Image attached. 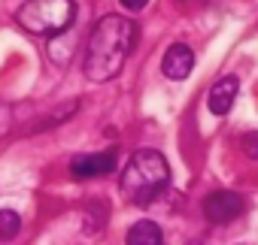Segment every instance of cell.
Returning a JSON list of instances; mask_svg holds the SVG:
<instances>
[{
  "label": "cell",
  "instance_id": "cell-1",
  "mask_svg": "<svg viewBox=\"0 0 258 245\" xmlns=\"http://www.w3.org/2000/svg\"><path fill=\"white\" fill-rule=\"evenodd\" d=\"M137 46V25L124 16H103L88 37L82 73L91 82H109L127 64V55Z\"/></svg>",
  "mask_w": 258,
  "mask_h": 245
},
{
  "label": "cell",
  "instance_id": "cell-2",
  "mask_svg": "<svg viewBox=\"0 0 258 245\" xmlns=\"http://www.w3.org/2000/svg\"><path fill=\"white\" fill-rule=\"evenodd\" d=\"M170 185V167L167 158L155 149H140L131 161H127L121 173V197L134 206H149L155 197H161Z\"/></svg>",
  "mask_w": 258,
  "mask_h": 245
},
{
  "label": "cell",
  "instance_id": "cell-3",
  "mask_svg": "<svg viewBox=\"0 0 258 245\" xmlns=\"http://www.w3.org/2000/svg\"><path fill=\"white\" fill-rule=\"evenodd\" d=\"M73 19H76L73 0H28L16 13V22L37 37H58L70 31Z\"/></svg>",
  "mask_w": 258,
  "mask_h": 245
},
{
  "label": "cell",
  "instance_id": "cell-4",
  "mask_svg": "<svg viewBox=\"0 0 258 245\" xmlns=\"http://www.w3.org/2000/svg\"><path fill=\"white\" fill-rule=\"evenodd\" d=\"M115 161H118V152L109 149V152H91V155H76L70 161V176L76 182H85V179H100L106 173L115 170Z\"/></svg>",
  "mask_w": 258,
  "mask_h": 245
},
{
  "label": "cell",
  "instance_id": "cell-5",
  "mask_svg": "<svg viewBox=\"0 0 258 245\" xmlns=\"http://www.w3.org/2000/svg\"><path fill=\"white\" fill-rule=\"evenodd\" d=\"M243 212H246V200L234 191H216L204 200V215L213 224H228V221L240 218Z\"/></svg>",
  "mask_w": 258,
  "mask_h": 245
},
{
  "label": "cell",
  "instance_id": "cell-6",
  "mask_svg": "<svg viewBox=\"0 0 258 245\" xmlns=\"http://www.w3.org/2000/svg\"><path fill=\"white\" fill-rule=\"evenodd\" d=\"M195 70V52L185 46V43H173L167 52H164V61H161V73L173 82H182L188 73Z\"/></svg>",
  "mask_w": 258,
  "mask_h": 245
},
{
  "label": "cell",
  "instance_id": "cell-7",
  "mask_svg": "<svg viewBox=\"0 0 258 245\" xmlns=\"http://www.w3.org/2000/svg\"><path fill=\"white\" fill-rule=\"evenodd\" d=\"M237 91H240V79H237V76H225V79H219V82L213 85L210 97H207L210 112H213V115H228L231 106H234Z\"/></svg>",
  "mask_w": 258,
  "mask_h": 245
},
{
  "label": "cell",
  "instance_id": "cell-8",
  "mask_svg": "<svg viewBox=\"0 0 258 245\" xmlns=\"http://www.w3.org/2000/svg\"><path fill=\"white\" fill-rule=\"evenodd\" d=\"M161 242H164V233L155 221H137L124 233V245H161Z\"/></svg>",
  "mask_w": 258,
  "mask_h": 245
},
{
  "label": "cell",
  "instance_id": "cell-9",
  "mask_svg": "<svg viewBox=\"0 0 258 245\" xmlns=\"http://www.w3.org/2000/svg\"><path fill=\"white\" fill-rule=\"evenodd\" d=\"M22 230V218L13 209H0V239H13Z\"/></svg>",
  "mask_w": 258,
  "mask_h": 245
},
{
  "label": "cell",
  "instance_id": "cell-10",
  "mask_svg": "<svg viewBox=\"0 0 258 245\" xmlns=\"http://www.w3.org/2000/svg\"><path fill=\"white\" fill-rule=\"evenodd\" d=\"M240 146H243V152H246L249 158H258V131H249V134H243Z\"/></svg>",
  "mask_w": 258,
  "mask_h": 245
},
{
  "label": "cell",
  "instance_id": "cell-11",
  "mask_svg": "<svg viewBox=\"0 0 258 245\" xmlns=\"http://www.w3.org/2000/svg\"><path fill=\"white\" fill-rule=\"evenodd\" d=\"M118 4H121L124 10H134V13H137V10H143V7L149 4V0H118Z\"/></svg>",
  "mask_w": 258,
  "mask_h": 245
}]
</instances>
